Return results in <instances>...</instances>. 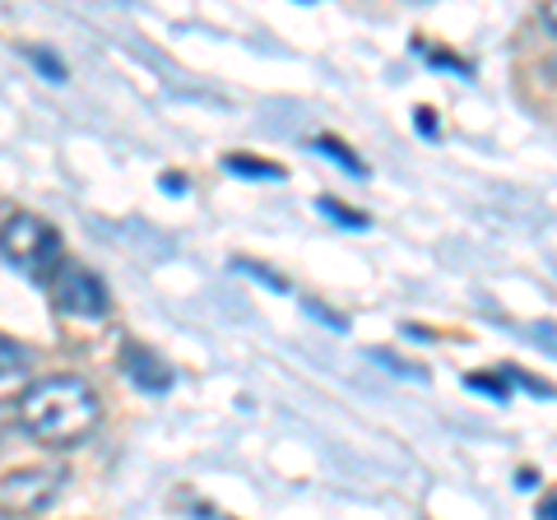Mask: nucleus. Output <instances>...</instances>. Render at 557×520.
I'll return each mask as SVG.
<instances>
[{"mask_svg": "<svg viewBox=\"0 0 557 520\" xmlns=\"http://www.w3.org/2000/svg\"><path fill=\"white\" fill-rule=\"evenodd\" d=\"M544 520H553V497H544Z\"/></svg>", "mask_w": 557, "mask_h": 520, "instance_id": "9b49d317", "label": "nucleus"}, {"mask_svg": "<svg viewBox=\"0 0 557 520\" xmlns=\"http://www.w3.org/2000/svg\"><path fill=\"white\" fill-rule=\"evenodd\" d=\"M0 256L28 274H57L61 233L38 214H14L5 228H0Z\"/></svg>", "mask_w": 557, "mask_h": 520, "instance_id": "f03ea898", "label": "nucleus"}, {"mask_svg": "<svg viewBox=\"0 0 557 520\" xmlns=\"http://www.w3.org/2000/svg\"><path fill=\"white\" fill-rule=\"evenodd\" d=\"M317 149H330V159H335V163H344V168H354V172H362V163L354 159V153H348L339 140H330V135H321V140H317Z\"/></svg>", "mask_w": 557, "mask_h": 520, "instance_id": "6e6552de", "label": "nucleus"}, {"mask_svg": "<svg viewBox=\"0 0 557 520\" xmlns=\"http://www.w3.org/2000/svg\"><path fill=\"white\" fill-rule=\"evenodd\" d=\"M33 61H38V65H42V71H47V75H57V79L65 75V71H61V61H51V57H47V51H33Z\"/></svg>", "mask_w": 557, "mask_h": 520, "instance_id": "9d476101", "label": "nucleus"}, {"mask_svg": "<svg viewBox=\"0 0 557 520\" xmlns=\"http://www.w3.org/2000/svg\"><path fill=\"white\" fill-rule=\"evenodd\" d=\"M0 520H14V516H10V511H5V507H0Z\"/></svg>", "mask_w": 557, "mask_h": 520, "instance_id": "f8f14e48", "label": "nucleus"}, {"mask_svg": "<svg viewBox=\"0 0 557 520\" xmlns=\"http://www.w3.org/2000/svg\"><path fill=\"white\" fill-rule=\"evenodd\" d=\"M121 372H126L139 391H168L172 386V368L139 339H126L121 344Z\"/></svg>", "mask_w": 557, "mask_h": 520, "instance_id": "39448f33", "label": "nucleus"}, {"mask_svg": "<svg viewBox=\"0 0 557 520\" xmlns=\"http://www.w3.org/2000/svg\"><path fill=\"white\" fill-rule=\"evenodd\" d=\"M321 214H330V219H339V223H354V228H358V223H362V214H348V210H344V205H335V200H321Z\"/></svg>", "mask_w": 557, "mask_h": 520, "instance_id": "1a4fd4ad", "label": "nucleus"}, {"mask_svg": "<svg viewBox=\"0 0 557 520\" xmlns=\"http://www.w3.org/2000/svg\"><path fill=\"white\" fill-rule=\"evenodd\" d=\"M51 302L75 321L108 317V288H102L98 274L84 270V265H57V274H51Z\"/></svg>", "mask_w": 557, "mask_h": 520, "instance_id": "20e7f679", "label": "nucleus"}, {"mask_svg": "<svg viewBox=\"0 0 557 520\" xmlns=\"http://www.w3.org/2000/svg\"><path fill=\"white\" fill-rule=\"evenodd\" d=\"M20 423L47 446H79L98 428V395L79 376H42L20 395Z\"/></svg>", "mask_w": 557, "mask_h": 520, "instance_id": "f257e3e1", "label": "nucleus"}, {"mask_svg": "<svg viewBox=\"0 0 557 520\" xmlns=\"http://www.w3.org/2000/svg\"><path fill=\"white\" fill-rule=\"evenodd\" d=\"M28 362H33V354L24 349V344H14V339L0 335V405L20 400V395L33 386V381H28Z\"/></svg>", "mask_w": 557, "mask_h": 520, "instance_id": "423d86ee", "label": "nucleus"}, {"mask_svg": "<svg viewBox=\"0 0 557 520\" xmlns=\"http://www.w3.org/2000/svg\"><path fill=\"white\" fill-rule=\"evenodd\" d=\"M65 470L61 465H33V470H14L0 479V507L10 516H33V511H47L51 502L61 497L65 488Z\"/></svg>", "mask_w": 557, "mask_h": 520, "instance_id": "7ed1b4c3", "label": "nucleus"}, {"mask_svg": "<svg viewBox=\"0 0 557 520\" xmlns=\"http://www.w3.org/2000/svg\"><path fill=\"white\" fill-rule=\"evenodd\" d=\"M228 172H247V177H284V168L251 163V159H228Z\"/></svg>", "mask_w": 557, "mask_h": 520, "instance_id": "0eeeda50", "label": "nucleus"}]
</instances>
